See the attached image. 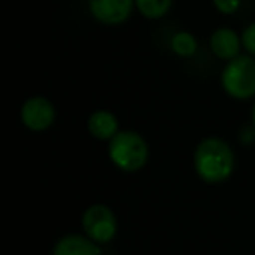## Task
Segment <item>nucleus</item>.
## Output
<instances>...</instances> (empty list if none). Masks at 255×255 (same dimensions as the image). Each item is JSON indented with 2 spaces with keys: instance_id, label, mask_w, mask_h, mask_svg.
<instances>
[{
  "instance_id": "1",
  "label": "nucleus",
  "mask_w": 255,
  "mask_h": 255,
  "mask_svg": "<svg viewBox=\"0 0 255 255\" xmlns=\"http://www.w3.org/2000/svg\"><path fill=\"white\" fill-rule=\"evenodd\" d=\"M194 170L206 184L227 180L234 170V152L231 145L219 136L201 140L194 150Z\"/></svg>"
},
{
  "instance_id": "2",
  "label": "nucleus",
  "mask_w": 255,
  "mask_h": 255,
  "mask_svg": "<svg viewBox=\"0 0 255 255\" xmlns=\"http://www.w3.org/2000/svg\"><path fill=\"white\" fill-rule=\"evenodd\" d=\"M109 157L119 170L133 173L145 166L149 159V147L140 133L119 131L109 142Z\"/></svg>"
},
{
  "instance_id": "3",
  "label": "nucleus",
  "mask_w": 255,
  "mask_h": 255,
  "mask_svg": "<svg viewBox=\"0 0 255 255\" xmlns=\"http://www.w3.org/2000/svg\"><path fill=\"white\" fill-rule=\"evenodd\" d=\"M220 82L231 98L248 100L255 96V58L252 54H240L227 61Z\"/></svg>"
},
{
  "instance_id": "4",
  "label": "nucleus",
  "mask_w": 255,
  "mask_h": 255,
  "mask_svg": "<svg viewBox=\"0 0 255 255\" xmlns=\"http://www.w3.org/2000/svg\"><path fill=\"white\" fill-rule=\"evenodd\" d=\"M82 229L95 243L105 245L114 240L117 233V219L107 205H91L82 215Z\"/></svg>"
},
{
  "instance_id": "5",
  "label": "nucleus",
  "mask_w": 255,
  "mask_h": 255,
  "mask_svg": "<svg viewBox=\"0 0 255 255\" xmlns=\"http://www.w3.org/2000/svg\"><path fill=\"white\" fill-rule=\"evenodd\" d=\"M21 123L30 131H46L56 119V109L44 96H32L21 105Z\"/></svg>"
},
{
  "instance_id": "6",
  "label": "nucleus",
  "mask_w": 255,
  "mask_h": 255,
  "mask_svg": "<svg viewBox=\"0 0 255 255\" xmlns=\"http://www.w3.org/2000/svg\"><path fill=\"white\" fill-rule=\"evenodd\" d=\"M135 0H89V11L103 25H121L131 16Z\"/></svg>"
},
{
  "instance_id": "7",
  "label": "nucleus",
  "mask_w": 255,
  "mask_h": 255,
  "mask_svg": "<svg viewBox=\"0 0 255 255\" xmlns=\"http://www.w3.org/2000/svg\"><path fill=\"white\" fill-rule=\"evenodd\" d=\"M241 46H243L241 37L233 28H227V26L217 28L210 35V49L217 58L224 61H231L236 56H240Z\"/></svg>"
},
{
  "instance_id": "8",
  "label": "nucleus",
  "mask_w": 255,
  "mask_h": 255,
  "mask_svg": "<svg viewBox=\"0 0 255 255\" xmlns=\"http://www.w3.org/2000/svg\"><path fill=\"white\" fill-rule=\"evenodd\" d=\"M53 255H102L100 245L86 234H67L53 248Z\"/></svg>"
},
{
  "instance_id": "9",
  "label": "nucleus",
  "mask_w": 255,
  "mask_h": 255,
  "mask_svg": "<svg viewBox=\"0 0 255 255\" xmlns=\"http://www.w3.org/2000/svg\"><path fill=\"white\" fill-rule=\"evenodd\" d=\"M88 129L96 140L110 142L119 133V121L110 110H95L88 119Z\"/></svg>"
},
{
  "instance_id": "10",
  "label": "nucleus",
  "mask_w": 255,
  "mask_h": 255,
  "mask_svg": "<svg viewBox=\"0 0 255 255\" xmlns=\"http://www.w3.org/2000/svg\"><path fill=\"white\" fill-rule=\"evenodd\" d=\"M170 46H171V51H173L177 56L191 58V56H194L196 49H198V40L189 32H177L171 37Z\"/></svg>"
},
{
  "instance_id": "11",
  "label": "nucleus",
  "mask_w": 255,
  "mask_h": 255,
  "mask_svg": "<svg viewBox=\"0 0 255 255\" xmlns=\"http://www.w3.org/2000/svg\"><path fill=\"white\" fill-rule=\"evenodd\" d=\"M173 0H135L136 9L147 19H159L170 11Z\"/></svg>"
},
{
  "instance_id": "12",
  "label": "nucleus",
  "mask_w": 255,
  "mask_h": 255,
  "mask_svg": "<svg viewBox=\"0 0 255 255\" xmlns=\"http://www.w3.org/2000/svg\"><path fill=\"white\" fill-rule=\"evenodd\" d=\"M241 44H243V47L252 56H255V23L248 25L243 30V33H241Z\"/></svg>"
},
{
  "instance_id": "13",
  "label": "nucleus",
  "mask_w": 255,
  "mask_h": 255,
  "mask_svg": "<svg viewBox=\"0 0 255 255\" xmlns=\"http://www.w3.org/2000/svg\"><path fill=\"white\" fill-rule=\"evenodd\" d=\"M241 0H213V5L222 14H234L240 9Z\"/></svg>"
},
{
  "instance_id": "14",
  "label": "nucleus",
  "mask_w": 255,
  "mask_h": 255,
  "mask_svg": "<svg viewBox=\"0 0 255 255\" xmlns=\"http://www.w3.org/2000/svg\"><path fill=\"white\" fill-rule=\"evenodd\" d=\"M252 121H254V128H255V105H254V110H252Z\"/></svg>"
}]
</instances>
